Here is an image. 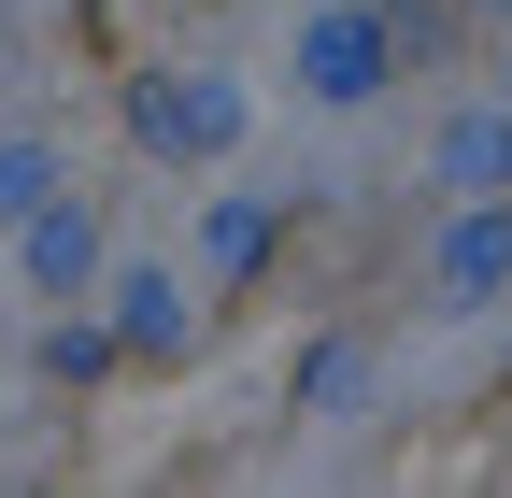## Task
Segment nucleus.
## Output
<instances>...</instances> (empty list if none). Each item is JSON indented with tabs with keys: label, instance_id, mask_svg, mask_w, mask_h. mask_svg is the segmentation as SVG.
I'll return each instance as SVG.
<instances>
[{
	"label": "nucleus",
	"instance_id": "obj_1",
	"mask_svg": "<svg viewBox=\"0 0 512 498\" xmlns=\"http://www.w3.org/2000/svg\"><path fill=\"white\" fill-rule=\"evenodd\" d=\"M299 86H313V100H370V86H384V29H370V15H328V29L299 43Z\"/></svg>",
	"mask_w": 512,
	"mask_h": 498
},
{
	"label": "nucleus",
	"instance_id": "obj_2",
	"mask_svg": "<svg viewBox=\"0 0 512 498\" xmlns=\"http://www.w3.org/2000/svg\"><path fill=\"white\" fill-rule=\"evenodd\" d=\"M43 200V143H0V214H29Z\"/></svg>",
	"mask_w": 512,
	"mask_h": 498
}]
</instances>
